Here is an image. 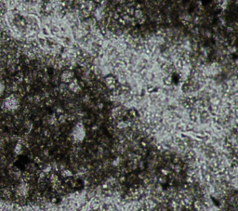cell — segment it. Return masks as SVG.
<instances>
[{
	"mask_svg": "<svg viewBox=\"0 0 238 211\" xmlns=\"http://www.w3.org/2000/svg\"><path fill=\"white\" fill-rule=\"evenodd\" d=\"M86 128L82 122L77 123L76 125L73 128L72 132H71V137L73 140L76 143L82 142L85 138H86Z\"/></svg>",
	"mask_w": 238,
	"mask_h": 211,
	"instance_id": "1",
	"label": "cell"
},
{
	"mask_svg": "<svg viewBox=\"0 0 238 211\" xmlns=\"http://www.w3.org/2000/svg\"><path fill=\"white\" fill-rule=\"evenodd\" d=\"M19 105H20L19 100L14 95H9V97L5 99L3 102V107L7 111H15L19 108Z\"/></svg>",
	"mask_w": 238,
	"mask_h": 211,
	"instance_id": "2",
	"label": "cell"
},
{
	"mask_svg": "<svg viewBox=\"0 0 238 211\" xmlns=\"http://www.w3.org/2000/svg\"><path fill=\"white\" fill-rule=\"evenodd\" d=\"M104 84L109 89L115 90V89H117V80L114 75H111V74L106 75L105 78H104Z\"/></svg>",
	"mask_w": 238,
	"mask_h": 211,
	"instance_id": "3",
	"label": "cell"
},
{
	"mask_svg": "<svg viewBox=\"0 0 238 211\" xmlns=\"http://www.w3.org/2000/svg\"><path fill=\"white\" fill-rule=\"evenodd\" d=\"M29 189H30V187H29L28 183H26V182L20 183L17 188L18 195L20 197H25L29 193Z\"/></svg>",
	"mask_w": 238,
	"mask_h": 211,
	"instance_id": "4",
	"label": "cell"
},
{
	"mask_svg": "<svg viewBox=\"0 0 238 211\" xmlns=\"http://www.w3.org/2000/svg\"><path fill=\"white\" fill-rule=\"evenodd\" d=\"M68 89H69L70 91H72L73 93H79V92L81 91V86L80 84H79V82H78L77 79H74L71 81V82L69 83V85H68Z\"/></svg>",
	"mask_w": 238,
	"mask_h": 211,
	"instance_id": "5",
	"label": "cell"
},
{
	"mask_svg": "<svg viewBox=\"0 0 238 211\" xmlns=\"http://www.w3.org/2000/svg\"><path fill=\"white\" fill-rule=\"evenodd\" d=\"M73 79H74V73L71 70L63 71L61 75H60V80H61L62 83H68L69 84Z\"/></svg>",
	"mask_w": 238,
	"mask_h": 211,
	"instance_id": "6",
	"label": "cell"
},
{
	"mask_svg": "<svg viewBox=\"0 0 238 211\" xmlns=\"http://www.w3.org/2000/svg\"><path fill=\"white\" fill-rule=\"evenodd\" d=\"M23 152V144L20 142H18L16 145H15V148H14V153L16 154H21Z\"/></svg>",
	"mask_w": 238,
	"mask_h": 211,
	"instance_id": "7",
	"label": "cell"
},
{
	"mask_svg": "<svg viewBox=\"0 0 238 211\" xmlns=\"http://www.w3.org/2000/svg\"><path fill=\"white\" fill-rule=\"evenodd\" d=\"M60 175H61L63 178H70L73 176V173L69 169H63L62 171H61V173H60Z\"/></svg>",
	"mask_w": 238,
	"mask_h": 211,
	"instance_id": "8",
	"label": "cell"
},
{
	"mask_svg": "<svg viewBox=\"0 0 238 211\" xmlns=\"http://www.w3.org/2000/svg\"><path fill=\"white\" fill-rule=\"evenodd\" d=\"M5 89H6V87H5V84L3 83V81L0 80V95H2L5 92Z\"/></svg>",
	"mask_w": 238,
	"mask_h": 211,
	"instance_id": "9",
	"label": "cell"
},
{
	"mask_svg": "<svg viewBox=\"0 0 238 211\" xmlns=\"http://www.w3.org/2000/svg\"><path fill=\"white\" fill-rule=\"evenodd\" d=\"M57 118L55 117V115H51L50 116V118L49 119V123L50 124V125H54V124H56L57 123Z\"/></svg>",
	"mask_w": 238,
	"mask_h": 211,
	"instance_id": "10",
	"label": "cell"
}]
</instances>
